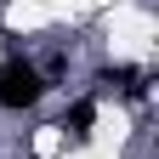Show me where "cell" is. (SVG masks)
<instances>
[{"instance_id":"cell-1","label":"cell","mask_w":159,"mask_h":159,"mask_svg":"<svg viewBox=\"0 0 159 159\" xmlns=\"http://www.w3.org/2000/svg\"><path fill=\"white\" fill-rule=\"evenodd\" d=\"M40 97H46V80L34 63H23V57L0 63V108H34Z\"/></svg>"},{"instance_id":"cell-2","label":"cell","mask_w":159,"mask_h":159,"mask_svg":"<svg viewBox=\"0 0 159 159\" xmlns=\"http://www.w3.org/2000/svg\"><path fill=\"white\" fill-rule=\"evenodd\" d=\"M102 85H108V91H125V97H142V91H148V74L119 63V68H102Z\"/></svg>"},{"instance_id":"cell-3","label":"cell","mask_w":159,"mask_h":159,"mask_svg":"<svg viewBox=\"0 0 159 159\" xmlns=\"http://www.w3.org/2000/svg\"><path fill=\"white\" fill-rule=\"evenodd\" d=\"M91 125H97V102H91V97H80V102H74V108L63 114V131H74V136H85Z\"/></svg>"}]
</instances>
